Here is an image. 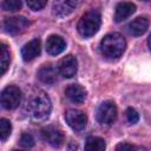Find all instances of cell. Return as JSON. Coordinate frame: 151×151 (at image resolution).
Segmentation results:
<instances>
[{"mask_svg": "<svg viewBox=\"0 0 151 151\" xmlns=\"http://www.w3.org/2000/svg\"><path fill=\"white\" fill-rule=\"evenodd\" d=\"M25 110L33 120H45L51 113L52 103L44 91L34 90L26 99Z\"/></svg>", "mask_w": 151, "mask_h": 151, "instance_id": "1", "label": "cell"}, {"mask_svg": "<svg viewBox=\"0 0 151 151\" xmlns=\"http://www.w3.org/2000/svg\"><path fill=\"white\" fill-rule=\"evenodd\" d=\"M126 47L124 37L119 33H110L105 35L100 41V52L106 58H119Z\"/></svg>", "mask_w": 151, "mask_h": 151, "instance_id": "2", "label": "cell"}, {"mask_svg": "<svg viewBox=\"0 0 151 151\" xmlns=\"http://www.w3.org/2000/svg\"><path fill=\"white\" fill-rule=\"evenodd\" d=\"M101 24V15L99 13V11L97 9H91L88 12H86L85 14H83V17L80 18L79 22H78V32L85 37H92L94 35Z\"/></svg>", "mask_w": 151, "mask_h": 151, "instance_id": "3", "label": "cell"}, {"mask_svg": "<svg viewBox=\"0 0 151 151\" xmlns=\"http://www.w3.org/2000/svg\"><path fill=\"white\" fill-rule=\"evenodd\" d=\"M22 99V94L19 87L14 85H9L5 87L1 92V105L6 110H14L17 109Z\"/></svg>", "mask_w": 151, "mask_h": 151, "instance_id": "4", "label": "cell"}, {"mask_svg": "<svg viewBox=\"0 0 151 151\" xmlns=\"http://www.w3.org/2000/svg\"><path fill=\"white\" fill-rule=\"evenodd\" d=\"M117 118V106L113 101L101 103L97 110V120L100 125H111Z\"/></svg>", "mask_w": 151, "mask_h": 151, "instance_id": "5", "label": "cell"}, {"mask_svg": "<svg viewBox=\"0 0 151 151\" xmlns=\"http://www.w3.org/2000/svg\"><path fill=\"white\" fill-rule=\"evenodd\" d=\"M29 26V21L25 17H9L4 21V28L8 34L18 35L26 31Z\"/></svg>", "mask_w": 151, "mask_h": 151, "instance_id": "6", "label": "cell"}, {"mask_svg": "<svg viewBox=\"0 0 151 151\" xmlns=\"http://www.w3.org/2000/svg\"><path fill=\"white\" fill-rule=\"evenodd\" d=\"M65 119L66 123L74 130V131H81L85 129L86 123H87V117L86 114L80 111V110H67L65 113Z\"/></svg>", "mask_w": 151, "mask_h": 151, "instance_id": "7", "label": "cell"}, {"mask_svg": "<svg viewBox=\"0 0 151 151\" xmlns=\"http://www.w3.org/2000/svg\"><path fill=\"white\" fill-rule=\"evenodd\" d=\"M60 76H63L64 78H72L78 70V61L76 59V57H73L72 54H67L66 57L61 58L58 63L57 66Z\"/></svg>", "mask_w": 151, "mask_h": 151, "instance_id": "8", "label": "cell"}, {"mask_svg": "<svg viewBox=\"0 0 151 151\" xmlns=\"http://www.w3.org/2000/svg\"><path fill=\"white\" fill-rule=\"evenodd\" d=\"M41 137H42V139L45 142H47L50 145H52L54 147H59L64 143V134H63V132L59 129H57V127H54L52 125L42 127Z\"/></svg>", "mask_w": 151, "mask_h": 151, "instance_id": "9", "label": "cell"}, {"mask_svg": "<svg viewBox=\"0 0 151 151\" xmlns=\"http://www.w3.org/2000/svg\"><path fill=\"white\" fill-rule=\"evenodd\" d=\"M77 6V0H54L52 12L55 17L64 18L71 14Z\"/></svg>", "mask_w": 151, "mask_h": 151, "instance_id": "10", "label": "cell"}, {"mask_svg": "<svg viewBox=\"0 0 151 151\" xmlns=\"http://www.w3.org/2000/svg\"><path fill=\"white\" fill-rule=\"evenodd\" d=\"M41 51V41L39 39H33L28 41L21 48V55L25 61H31L40 54Z\"/></svg>", "mask_w": 151, "mask_h": 151, "instance_id": "11", "label": "cell"}, {"mask_svg": "<svg viewBox=\"0 0 151 151\" xmlns=\"http://www.w3.org/2000/svg\"><path fill=\"white\" fill-rule=\"evenodd\" d=\"M136 12V5L129 1H122L116 6L114 11V20L120 22L127 18H130Z\"/></svg>", "mask_w": 151, "mask_h": 151, "instance_id": "12", "label": "cell"}, {"mask_svg": "<svg viewBox=\"0 0 151 151\" xmlns=\"http://www.w3.org/2000/svg\"><path fill=\"white\" fill-rule=\"evenodd\" d=\"M66 48V42L60 35H50L46 41V51L51 55L60 54Z\"/></svg>", "mask_w": 151, "mask_h": 151, "instance_id": "13", "label": "cell"}, {"mask_svg": "<svg viewBox=\"0 0 151 151\" xmlns=\"http://www.w3.org/2000/svg\"><path fill=\"white\" fill-rule=\"evenodd\" d=\"M65 94L66 97L74 104H81L85 98H86V91L83 86L78 85V84H72L68 85L65 90Z\"/></svg>", "mask_w": 151, "mask_h": 151, "instance_id": "14", "label": "cell"}, {"mask_svg": "<svg viewBox=\"0 0 151 151\" xmlns=\"http://www.w3.org/2000/svg\"><path fill=\"white\" fill-rule=\"evenodd\" d=\"M58 72V68H55L51 64L42 65L38 71V78L40 79V81L45 84H53L57 81Z\"/></svg>", "mask_w": 151, "mask_h": 151, "instance_id": "15", "label": "cell"}, {"mask_svg": "<svg viewBox=\"0 0 151 151\" xmlns=\"http://www.w3.org/2000/svg\"><path fill=\"white\" fill-rule=\"evenodd\" d=\"M149 19L145 18V17H138L136 18L134 20H132L129 25H127V28H129V32L134 35V37H139V35H143L147 28H149Z\"/></svg>", "mask_w": 151, "mask_h": 151, "instance_id": "16", "label": "cell"}, {"mask_svg": "<svg viewBox=\"0 0 151 151\" xmlns=\"http://www.w3.org/2000/svg\"><path fill=\"white\" fill-rule=\"evenodd\" d=\"M106 147V144L103 138L91 136L85 142V149L90 151H103Z\"/></svg>", "mask_w": 151, "mask_h": 151, "instance_id": "17", "label": "cell"}, {"mask_svg": "<svg viewBox=\"0 0 151 151\" xmlns=\"http://www.w3.org/2000/svg\"><path fill=\"white\" fill-rule=\"evenodd\" d=\"M9 51L7 50L6 45H1V54H0V65H1V74H5L8 65H9Z\"/></svg>", "mask_w": 151, "mask_h": 151, "instance_id": "18", "label": "cell"}, {"mask_svg": "<svg viewBox=\"0 0 151 151\" xmlns=\"http://www.w3.org/2000/svg\"><path fill=\"white\" fill-rule=\"evenodd\" d=\"M11 131H12V125H11V122L5 119V118H1L0 119V137H1V140L5 142L9 134H11Z\"/></svg>", "mask_w": 151, "mask_h": 151, "instance_id": "19", "label": "cell"}, {"mask_svg": "<svg viewBox=\"0 0 151 151\" xmlns=\"http://www.w3.org/2000/svg\"><path fill=\"white\" fill-rule=\"evenodd\" d=\"M2 9L8 12H15L21 8V0H2Z\"/></svg>", "mask_w": 151, "mask_h": 151, "instance_id": "20", "label": "cell"}, {"mask_svg": "<svg viewBox=\"0 0 151 151\" xmlns=\"http://www.w3.org/2000/svg\"><path fill=\"white\" fill-rule=\"evenodd\" d=\"M20 145L24 147H32L34 145V139L29 133H22L19 140Z\"/></svg>", "mask_w": 151, "mask_h": 151, "instance_id": "21", "label": "cell"}, {"mask_svg": "<svg viewBox=\"0 0 151 151\" xmlns=\"http://www.w3.org/2000/svg\"><path fill=\"white\" fill-rule=\"evenodd\" d=\"M26 2H27L28 7H29L31 9H33V11H39V9H41V8L45 7L47 0H26Z\"/></svg>", "mask_w": 151, "mask_h": 151, "instance_id": "22", "label": "cell"}, {"mask_svg": "<svg viewBox=\"0 0 151 151\" xmlns=\"http://www.w3.org/2000/svg\"><path fill=\"white\" fill-rule=\"evenodd\" d=\"M125 113H126V118H127V122H129V123L136 124V123L139 120V114H138V112H137L134 109L129 107Z\"/></svg>", "mask_w": 151, "mask_h": 151, "instance_id": "23", "label": "cell"}, {"mask_svg": "<svg viewBox=\"0 0 151 151\" xmlns=\"http://www.w3.org/2000/svg\"><path fill=\"white\" fill-rule=\"evenodd\" d=\"M117 150H133V149H142V147H138V146H134V145H131V144H127V143H122V144H118L116 146Z\"/></svg>", "mask_w": 151, "mask_h": 151, "instance_id": "24", "label": "cell"}, {"mask_svg": "<svg viewBox=\"0 0 151 151\" xmlns=\"http://www.w3.org/2000/svg\"><path fill=\"white\" fill-rule=\"evenodd\" d=\"M147 44H149V47H150V50H151V34H150V37H149V40H147Z\"/></svg>", "mask_w": 151, "mask_h": 151, "instance_id": "25", "label": "cell"}, {"mask_svg": "<svg viewBox=\"0 0 151 151\" xmlns=\"http://www.w3.org/2000/svg\"><path fill=\"white\" fill-rule=\"evenodd\" d=\"M144 1H149V0H144Z\"/></svg>", "mask_w": 151, "mask_h": 151, "instance_id": "26", "label": "cell"}]
</instances>
